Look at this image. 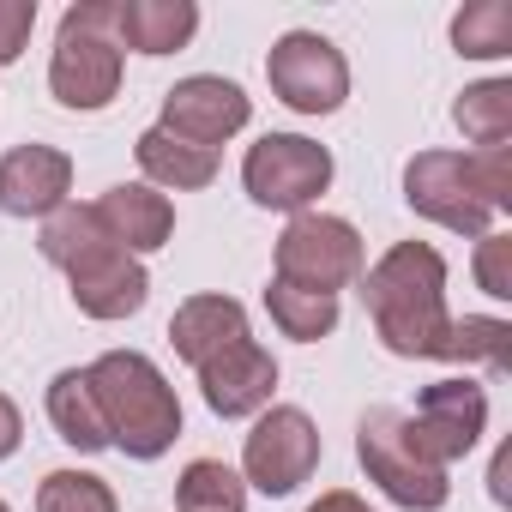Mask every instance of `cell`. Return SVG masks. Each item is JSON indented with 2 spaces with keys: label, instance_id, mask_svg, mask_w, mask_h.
I'll return each mask as SVG.
<instances>
[{
  "label": "cell",
  "instance_id": "11",
  "mask_svg": "<svg viewBox=\"0 0 512 512\" xmlns=\"http://www.w3.org/2000/svg\"><path fill=\"white\" fill-rule=\"evenodd\" d=\"M247 115H253V103H247V91L235 85V79H217V73H193V79H181L169 97H163V133H175V139H187V145H205V151H217L223 139H235L241 127H247Z\"/></svg>",
  "mask_w": 512,
  "mask_h": 512
},
{
  "label": "cell",
  "instance_id": "28",
  "mask_svg": "<svg viewBox=\"0 0 512 512\" xmlns=\"http://www.w3.org/2000/svg\"><path fill=\"white\" fill-rule=\"evenodd\" d=\"M37 31V0H0V67H13Z\"/></svg>",
  "mask_w": 512,
  "mask_h": 512
},
{
  "label": "cell",
  "instance_id": "2",
  "mask_svg": "<svg viewBox=\"0 0 512 512\" xmlns=\"http://www.w3.org/2000/svg\"><path fill=\"white\" fill-rule=\"evenodd\" d=\"M368 320L392 356H440L446 350V260L428 241H398L362 278Z\"/></svg>",
  "mask_w": 512,
  "mask_h": 512
},
{
  "label": "cell",
  "instance_id": "26",
  "mask_svg": "<svg viewBox=\"0 0 512 512\" xmlns=\"http://www.w3.org/2000/svg\"><path fill=\"white\" fill-rule=\"evenodd\" d=\"M476 284L494 296V302H506L512 296V235H482L476 241Z\"/></svg>",
  "mask_w": 512,
  "mask_h": 512
},
{
  "label": "cell",
  "instance_id": "16",
  "mask_svg": "<svg viewBox=\"0 0 512 512\" xmlns=\"http://www.w3.org/2000/svg\"><path fill=\"white\" fill-rule=\"evenodd\" d=\"M247 338V308L235 302V296H187L181 308H175V320H169V344H175V356L181 362H211L217 350H229V344H241Z\"/></svg>",
  "mask_w": 512,
  "mask_h": 512
},
{
  "label": "cell",
  "instance_id": "15",
  "mask_svg": "<svg viewBox=\"0 0 512 512\" xmlns=\"http://www.w3.org/2000/svg\"><path fill=\"white\" fill-rule=\"evenodd\" d=\"M91 211H97V223H103L127 253H157V247L175 235V205H169L157 187H145V181L109 187Z\"/></svg>",
  "mask_w": 512,
  "mask_h": 512
},
{
  "label": "cell",
  "instance_id": "31",
  "mask_svg": "<svg viewBox=\"0 0 512 512\" xmlns=\"http://www.w3.org/2000/svg\"><path fill=\"white\" fill-rule=\"evenodd\" d=\"M506 464H512V452L494 458V500H506Z\"/></svg>",
  "mask_w": 512,
  "mask_h": 512
},
{
  "label": "cell",
  "instance_id": "17",
  "mask_svg": "<svg viewBox=\"0 0 512 512\" xmlns=\"http://www.w3.org/2000/svg\"><path fill=\"white\" fill-rule=\"evenodd\" d=\"M199 31L193 0H115V43L139 55H175Z\"/></svg>",
  "mask_w": 512,
  "mask_h": 512
},
{
  "label": "cell",
  "instance_id": "23",
  "mask_svg": "<svg viewBox=\"0 0 512 512\" xmlns=\"http://www.w3.org/2000/svg\"><path fill=\"white\" fill-rule=\"evenodd\" d=\"M452 43H458V55H470V61H500V55H512V7H506V0H476V7H464V13L452 19Z\"/></svg>",
  "mask_w": 512,
  "mask_h": 512
},
{
  "label": "cell",
  "instance_id": "30",
  "mask_svg": "<svg viewBox=\"0 0 512 512\" xmlns=\"http://www.w3.org/2000/svg\"><path fill=\"white\" fill-rule=\"evenodd\" d=\"M308 512H368V500H356V494H344V488H332V494H320Z\"/></svg>",
  "mask_w": 512,
  "mask_h": 512
},
{
  "label": "cell",
  "instance_id": "14",
  "mask_svg": "<svg viewBox=\"0 0 512 512\" xmlns=\"http://www.w3.org/2000/svg\"><path fill=\"white\" fill-rule=\"evenodd\" d=\"M73 193V157L55 145H13L0 157V211L7 217H55Z\"/></svg>",
  "mask_w": 512,
  "mask_h": 512
},
{
  "label": "cell",
  "instance_id": "5",
  "mask_svg": "<svg viewBox=\"0 0 512 512\" xmlns=\"http://www.w3.org/2000/svg\"><path fill=\"white\" fill-rule=\"evenodd\" d=\"M356 458H362L368 482H380V494H392V500L410 506V512H440L446 494H452L446 470L416 446L404 410H386V404L368 410V416L356 422Z\"/></svg>",
  "mask_w": 512,
  "mask_h": 512
},
{
  "label": "cell",
  "instance_id": "19",
  "mask_svg": "<svg viewBox=\"0 0 512 512\" xmlns=\"http://www.w3.org/2000/svg\"><path fill=\"white\" fill-rule=\"evenodd\" d=\"M49 422H55V434H61L67 446H79V452H103V446H109V422H103V410H97V392H91L85 368L55 374V386H49Z\"/></svg>",
  "mask_w": 512,
  "mask_h": 512
},
{
  "label": "cell",
  "instance_id": "20",
  "mask_svg": "<svg viewBox=\"0 0 512 512\" xmlns=\"http://www.w3.org/2000/svg\"><path fill=\"white\" fill-rule=\"evenodd\" d=\"M452 121L458 133L476 145V151H494L512 139V79H482L470 85L458 103H452Z\"/></svg>",
  "mask_w": 512,
  "mask_h": 512
},
{
  "label": "cell",
  "instance_id": "29",
  "mask_svg": "<svg viewBox=\"0 0 512 512\" xmlns=\"http://www.w3.org/2000/svg\"><path fill=\"white\" fill-rule=\"evenodd\" d=\"M19 440H25V416H19V404L7 392H0V458H13Z\"/></svg>",
  "mask_w": 512,
  "mask_h": 512
},
{
  "label": "cell",
  "instance_id": "4",
  "mask_svg": "<svg viewBox=\"0 0 512 512\" xmlns=\"http://www.w3.org/2000/svg\"><path fill=\"white\" fill-rule=\"evenodd\" d=\"M49 91L61 109H109L121 91V43H115V7L109 0H79L61 19L55 61H49Z\"/></svg>",
  "mask_w": 512,
  "mask_h": 512
},
{
  "label": "cell",
  "instance_id": "27",
  "mask_svg": "<svg viewBox=\"0 0 512 512\" xmlns=\"http://www.w3.org/2000/svg\"><path fill=\"white\" fill-rule=\"evenodd\" d=\"M470 169H476V187H482V199L494 205V217L512 211V151H506V145L470 151Z\"/></svg>",
  "mask_w": 512,
  "mask_h": 512
},
{
  "label": "cell",
  "instance_id": "7",
  "mask_svg": "<svg viewBox=\"0 0 512 512\" xmlns=\"http://www.w3.org/2000/svg\"><path fill=\"white\" fill-rule=\"evenodd\" d=\"M241 181L253 205H266V211H308L332 187V151L302 133H266L260 145H247Z\"/></svg>",
  "mask_w": 512,
  "mask_h": 512
},
{
  "label": "cell",
  "instance_id": "10",
  "mask_svg": "<svg viewBox=\"0 0 512 512\" xmlns=\"http://www.w3.org/2000/svg\"><path fill=\"white\" fill-rule=\"evenodd\" d=\"M320 464V428L308 422V410L296 404H278L266 410L260 422H253L247 446H241V470L253 488H266V494H296Z\"/></svg>",
  "mask_w": 512,
  "mask_h": 512
},
{
  "label": "cell",
  "instance_id": "25",
  "mask_svg": "<svg viewBox=\"0 0 512 512\" xmlns=\"http://www.w3.org/2000/svg\"><path fill=\"white\" fill-rule=\"evenodd\" d=\"M37 512H115V494L91 470H49L37 488Z\"/></svg>",
  "mask_w": 512,
  "mask_h": 512
},
{
  "label": "cell",
  "instance_id": "1",
  "mask_svg": "<svg viewBox=\"0 0 512 512\" xmlns=\"http://www.w3.org/2000/svg\"><path fill=\"white\" fill-rule=\"evenodd\" d=\"M37 247H43L49 266L67 272L73 302H79V314H91V320H127V314H139L145 296H151L145 266L97 223L91 205H61L55 217H43Z\"/></svg>",
  "mask_w": 512,
  "mask_h": 512
},
{
  "label": "cell",
  "instance_id": "21",
  "mask_svg": "<svg viewBox=\"0 0 512 512\" xmlns=\"http://www.w3.org/2000/svg\"><path fill=\"white\" fill-rule=\"evenodd\" d=\"M266 308H272L278 332L296 338V344H314L338 326V296H314V290H296V284H278V278L266 284Z\"/></svg>",
  "mask_w": 512,
  "mask_h": 512
},
{
  "label": "cell",
  "instance_id": "9",
  "mask_svg": "<svg viewBox=\"0 0 512 512\" xmlns=\"http://www.w3.org/2000/svg\"><path fill=\"white\" fill-rule=\"evenodd\" d=\"M266 79H272L278 103H290L296 115H332L350 97V67H344L338 43L320 31H284L266 55Z\"/></svg>",
  "mask_w": 512,
  "mask_h": 512
},
{
  "label": "cell",
  "instance_id": "12",
  "mask_svg": "<svg viewBox=\"0 0 512 512\" xmlns=\"http://www.w3.org/2000/svg\"><path fill=\"white\" fill-rule=\"evenodd\" d=\"M488 428V398L476 380H434L422 398H416V416H410V434L416 446L446 470L452 458H464Z\"/></svg>",
  "mask_w": 512,
  "mask_h": 512
},
{
  "label": "cell",
  "instance_id": "18",
  "mask_svg": "<svg viewBox=\"0 0 512 512\" xmlns=\"http://www.w3.org/2000/svg\"><path fill=\"white\" fill-rule=\"evenodd\" d=\"M133 157H139V169H145V187L193 193V187H211V181H217V151L187 145V139H175V133H163V127L139 133Z\"/></svg>",
  "mask_w": 512,
  "mask_h": 512
},
{
  "label": "cell",
  "instance_id": "8",
  "mask_svg": "<svg viewBox=\"0 0 512 512\" xmlns=\"http://www.w3.org/2000/svg\"><path fill=\"white\" fill-rule=\"evenodd\" d=\"M404 199L416 217L440 223V229H458V235H488L494 223V205L482 199L476 187V169L464 151H416L404 163Z\"/></svg>",
  "mask_w": 512,
  "mask_h": 512
},
{
  "label": "cell",
  "instance_id": "24",
  "mask_svg": "<svg viewBox=\"0 0 512 512\" xmlns=\"http://www.w3.org/2000/svg\"><path fill=\"white\" fill-rule=\"evenodd\" d=\"M506 350H512V326L494 320V314H464L446 326V362H482V368H506Z\"/></svg>",
  "mask_w": 512,
  "mask_h": 512
},
{
  "label": "cell",
  "instance_id": "3",
  "mask_svg": "<svg viewBox=\"0 0 512 512\" xmlns=\"http://www.w3.org/2000/svg\"><path fill=\"white\" fill-rule=\"evenodd\" d=\"M91 392H97V410L109 422V446H121L127 458H163L181 434V404H175V386L157 374L151 356L139 350H109L85 368Z\"/></svg>",
  "mask_w": 512,
  "mask_h": 512
},
{
  "label": "cell",
  "instance_id": "22",
  "mask_svg": "<svg viewBox=\"0 0 512 512\" xmlns=\"http://www.w3.org/2000/svg\"><path fill=\"white\" fill-rule=\"evenodd\" d=\"M241 506H247V482L217 458H193L175 482V512H241Z\"/></svg>",
  "mask_w": 512,
  "mask_h": 512
},
{
  "label": "cell",
  "instance_id": "13",
  "mask_svg": "<svg viewBox=\"0 0 512 512\" xmlns=\"http://www.w3.org/2000/svg\"><path fill=\"white\" fill-rule=\"evenodd\" d=\"M199 386H205V404L235 422V416H253V410H266L272 392H278V362L272 350H260L253 338L217 350L211 362H199Z\"/></svg>",
  "mask_w": 512,
  "mask_h": 512
},
{
  "label": "cell",
  "instance_id": "32",
  "mask_svg": "<svg viewBox=\"0 0 512 512\" xmlns=\"http://www.w3.org/2000/svg\"><path fill=\"white\" fill-rule=\"evenodd\" d=\"M0 512H13V506H7V500H0Z\"/></svg>",
  "mask_w": 512,
  "mask_h": 512
},
{
  "label": "cell",
  "instance_id": "6",
  "mask_svg": "<svg viewBox=\"0 0 512 512\" xmlns=\"http://www.w3.org/2000/svg\"><path fill=\"white\" fill-rule=\"evenodd\" d=\"M362 278V235L344 217L326 211H296L290 229L278 235V284L314 290V296H338L344 284Z\"/></svg>",
  "mask_w": 512,
  "mask_h": 512
}]
</instances>
